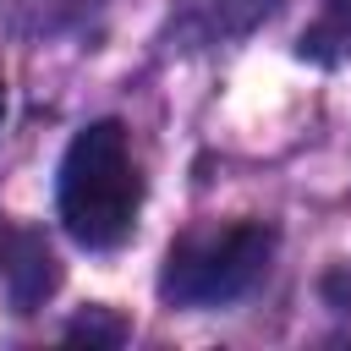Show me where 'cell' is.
I'll return each mask as SVG.
<instances>
[{
    "mask_svg": "<svg viewBox=\"0 0 351 351\" xmlns=\"http://www.w3.org/2000/svg\"><path fill=\"white\" fill-rule=\"evenodd\" d=\"M329 38H340V44L351 49V0H335V16H329L324 27H313V33H302V55H318Z\"/></svg>",
    "mask_w": 351,
    "mask_h": 351,
    "instance_id": "5",
    "label": "cell"
},
{
    "mask_svg": "<svg viewBox=\"0 0 351 351\" xmlns=\"http://www.w3.org/2000/svg\"><path fill=\"white\" fill-rule=\"evenodd\" d=\"M60 219L82 247H115L132 236L137 208H143V176L132 165L121 121H93L71 137L60 159Z\"/></svg>",
    "mask_w": 351,
    "mask_h": 351,
    "instance_id": "1",
    "label": "cell"
},
{
    "mask_svg": "<svg viewBox=\"0 0 351 351\" xmlns=\"http://www.w3.org/2000/svg\"><path fill=\"white\" fill-rule=\"evenodd\" d=\"M66 340H99V346H121V340H126V324H121V318H110L104 307H88L82 318H71V324H66Z\"/></svg>",
    "mask_w": 351,
    "mask_h": 351,
    "instance_id": "4",
    "label": "cell"
},
{
    "mask_svg": "<svg viewBox=\"0 0 351 351\" xmlns=\"http://www.w3.org/2000/svg\"><path fill=\"white\" fill-rule=\"evenodd\" d=\"M0 252H5V236H0Z\"/></svg>",
    "mask_w": 351,
    "mask_h": 351,
    "instance_id": "7",
    "label": "cell"
},
{
    "mask_svg": "<svg viewBox=\"0 0 351 351\" xmlns=\"http://www.w3.org/2000/svg\"><path fill=\"white\" fill-rule=\"evenodd\" d=\"M0 274H5V291H11V302L27 313V307H38L49 291H55V252L44 247V236H33V230H22V236H11L5 241V252H0Z\"/></svg>",
    "mask_w": 351,
    "mask_h": 351,
    "instance_id": "3",
    "label": "cell"
},
{
    "mask_svg": "<svg viewBox=\"0 0 351 351\" xmlns=\"http://www.w3.org/2000/svg\"><path fill=\"white\" fill-rule=\"evenodd\" d=\"M0 115H5V82H0Z\"/></svg>",
    "mask_w": 351,
    "mask_h": 351,
    "instance_id": "6",
    "label": "cell"
},
{
    "mask_svg": "<svg viewBox=\"0 0 351 351\" xmlns=\"http://www.w3.org/2000/svg\"><path fill=\"white\" fill-rule=\"evenodd\" d=\"M274 258V230L258 219L241 225H214V230H186L159 274V296L170 307H219L247 296Z\"/></svg>",
    "mask_w": 351,
    "mask_h": 351,
    "instance_id": "2",
    "label": "cell"
}]
</instances>
